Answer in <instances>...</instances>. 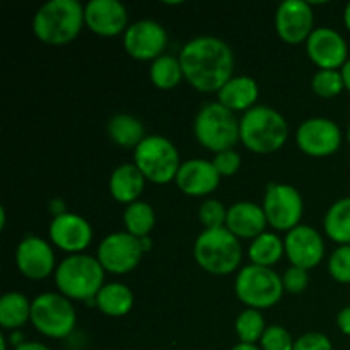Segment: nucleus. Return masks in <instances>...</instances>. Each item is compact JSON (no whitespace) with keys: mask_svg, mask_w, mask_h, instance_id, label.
<instances>
[{"mask_svg":"<svg viewBox=\"0 0 350 350\" xmlns=\"http://www.w3.org/2000/svg\"><path fill=\"white\" fill-rule=\"evenodd\" d=\"M178 60L185 79L197 91L219 92L232 79L234 55L221 38H193L181 48Z\"/></svg>","mask_w":350,"mask_h":350,"instance_id":"1","label":"nucleus"},{"mask_svg":"<svg viewBox=\"0 0 350 350\" xmlns=\"http://www.w3.org/2000/svg\"><path fill=\"white\" fill-rule=\"evenodd\" d=\"M84 24V7L77 0H50L34 14L33 31L41 43L62 46L74 41Z\"/></svg>","mask_w":350,"mask_h":350,"instance_id":"2","label":"nucleus"},{"mask_svg":"<svg viewBox=\"0 0 350 350\" xmlns=\"http://www.w3.org/2000/svg\"><path fill=\"white\" fill-rule=\"evenodd\" d=\"M289 137L286 118L270 106L258 105L239 120V140L255 154H272L284 147Z\"/></svg>","mask_w":350,"mask_h":350,"instance_id":"3","label":"nucleus"},{"mask_svg":"<svg viewBox=\"0 0 350 350\" xmlns=\"http://www.w3.org/2000/svg\"><path fill=\"white\" fill-rule=\"evenodd\" d=\"M55 284L62 296L75 301L96 299L105 286V269L91 255H70L62 260L55 270Z\"/></svg>","mask_w":350,"mask_h":350,"instance_id":"4","label":"nucleus"},{"mask_svg":"<svg viewBox=\"0 0 350 350\" xmlns=\"http://www.w3.org/2000/svg\"><path fill=\"white\" fill-rule=\"evenodd\" d=\"M198 265L212 275H229L239 267L243 250L239 239L228 228L204 229L193 246Z\"/></svg>","mask_w":350,"mask_h":350,"instance_id":"5","label":"nucleus"},{"mask_svg":"<svg viewBox=\"0 0 350 350\" xmlns=\"http://www.w3.org/2000/svg\"><path fill=\"white\" fill-rule=\"evenodd\" d=\"M198 144L211 152L231 150L239 142V122L234 113L221 103H207L202 106L193 123Z\"/></svg>","mask_w":350,"mask_h":350,"instance_id":"6","label":"nucleus"},{"mask_svg":"<svg viewBox=\"0 0 350 350\" xmlns=\"http://www.w3.org/2000/svg\"><path fill=\"white\" fill-rule=\"evenodd\" d=\"M133 161L146 180L156 185H166L176 180L183 164L174 144L163 135H147L133 152Z\"/></svg>","mask_w":350,"mask_h":350,"instance_id":"7","label":"nucleus"},{"mask_svg":"<svg viewBox=\"0 0 350 350\" xmlns=\"http://www.w3.org/2000/svg\"><path fill=\"white\" fill-rule=\"evenodd\" d=\"M238 299L252 310H267L282 299V277L269 267L246 265L234 282Z\"/></svg>","mask_w":350,"mask_h":350,"instance_id":"8","label":"nucleus"},{"mask_svg":"<svg viewBox=\"0 0 350 350\" xmlns=\"http://www.w3.org/2000/svg\"><path fill=\"white\" fill-rule=\"evenodd\" d=\"M31 323L50 338H65L74 332L77 317L70 301L62 294H40L31 303Z\"/></svg>","mask_w":350,"mask_h":350,"instance_id":"9","label":"nucleus"},{"mask_svg":"<svg viewBox=\"0 0 350 350\" xmlns=\"http://www.w3.org/2000/svg\"><path fill=\"white\" fill-rule=\"evenodd\" d=\"M267 222L277 231H287L299 226L304 212L303 197L291 185L269 183L263 198Z\"/></svg>","mask_w":350,"mask_h":350,"instance_id":"10","label":"nucleus"},{"mask_svg":"<svg viewBox=\"0 0 350 350\" xmlns=\"http://www.w3.org/2000/svg\"><path fill=\"white\" fill-rule=\"evenodd\" d=\"M144 255L142 243L139 238L132 236L130 232H113L106 236L98 246L99 263L103 265L105 272L115 273V275H125L137 269Z\"/></svg>","mask_w":350,"mask_h":350,"instance_id":"11","label":"nucleus"},{"mask_svg":"<svg viewBox=\"0 0 350 350\" xmlns=\"http://www.w3.org/2000/svg\"><path fill=\"white\" fill-rule=\"evenodd\" d=\"M296 144L308 156L327 157L340 149L342 132L332 120L310 118L297 129Z\"/></svg>","mask_w":350,"mask_h":350,"instance_id":"12","label":"nucleus"},{"mask_svg":"<svg viewBox=\"0 0 350 350\" xmlns=\"http://www.w3.org/2000/svg\"><path fill=\"white\" fill-rule=\"evenodd\" d=\"M167 44V33L159 23L150 19L130 24L123 34V46L135 60H156L163 55Z\"/></svg>","mask_w":350,"mask_h":350,"instance_id":"13","label":"nucleus"},{"mask_svg":"<svg viewBox=\"0 0 350 350\" xmlns=\"http://www.w3.org/2000/svg\"><path fill=\"white\" fill-rule=\"evenodd\" d=\"M314 14L306 0H284L275 14L277 34L287 44L308 41L313 33Z\"/></svg>","mask_w":350,"mask_h":350,"instance_id":"14","label":"nucleus"},{"mask_svg":"<svg viewBox=\"0 0 350 350\" xmlns=\"http://www.w3.org/2000/svg\"><path fill=\"white\" fill-rule=\"evenodd\" d=\"M306 51L320 70H337L347 64V43L344 36L332 27H317L308 38Z\"/></svg>","mask_w":350,"mask_h":350,"instance_id":"15","label":"nucleus"},{"mask_svg":"<svg viewBox=\"0 0 350 350\" xmlns=\"http://www.w3.org/2000/svg\"><path fill=\"white\" fill-rule=\"evenodd\" d=\"M286 255L293 267L311 270L321 263L325 256V243L320 232L311 226L299 224L291 229L284 239Z\"/></svg>","mask_w":350,"mask_h":350,"instance_id":"16","label":"nucleus"},{"mask_svg":"<svg viewBox=\"0 0 350 350\" xmlns=\"http://www.w3.org/2000/svg\"><path fill=\"white\" fill-rule=\"evenodd\" d=\"M48 234L57 248L70 255L82 253L92 241L91 224L82 215L74 214V212H65L58 217H53Z\"/></svg>","mask_w":350,"mask_h":350,"instance_id":"17","label":"nucleus"},{"mask_svg":"<svg viewBox=\"0 0 350 350\" xmlns=\"http://www.w3.org/2000/svg\"><path fill=\"white\" fill-rule=\"evenodd\" d=\"M19 272L31 280H43L55 270V252L44 239L26 236L16 250Z\"/></svg>","mask_w":350,"mask_h":350,"instance_id":"18","label":"nucleus"},{"mask_svg":"<svg viewBox=\"0 0 350 350\" xmlns=\"http://www.w3.org/2000/svg\"><path fill=\"white\" fill-rule=\"evenodd\" d=\"M84 21L99 36H116L129 29V14L118 0H91L84 7Z\"/></svg>","mask_w":350,"mask_h":350,"instance_id":"19","label":"nucleus"},{"mask_svg":"<svg viewBox=\"0 0 350 350\" xmlns=\"http://www.w3.org/2000/svg\"><path fill=\"white\" fill-rule=\"evenodd\" d=\"M176 185L188 197H205L217 190L221 174L214 163L205 159H190L181 164L176 174Z\"/></svg>","mask_w":350,"mask_h":350,"instance_id":"20","label":"nucleus"},{"mask_svg":"<svg viewBox=\"0 0 350 350\" xmlns=\"http://www.w3.org/2000/svg\"><path fill=\"white\" fill-rule=\"evenodd\" d=\"M267 224L263 207L255 202H238L228 208L226 228L238 239H256L265 232Z\"/></svg>","mask_w":350,"mask_h":350,"instance_id":"21","label":"nucleus"},{"mask_svg":"<svg viewBox=\"0 0 350 350\" xmlns=\"http://www.w3.org/2000/svg\"><path fill=\"white\" fill-rule=\"evenodd\" d=\"M146 187V176L135 164H120L109 178V193L120 204L130 205L139 200Z\"/></svg>","mask_w":350,"mask_h":350,"instance_id":"22","label":"nucleus"},{"mask_svg":"<svg viewBox=\"0 0 350 350\" xmlns=\"http://www.w3.org/2000/svg\"><path fill=\"white\" fill-rule=\"evenodd\" d=\"M258 84L253 77L248 75H238L232 77L221 91L217 92V101L228 109L234 111H248L255 108L258 99Z\"/></svg>","mask_w":350,"mask_h":350,"instance_id":"23","label":"nucleus"},{"mask_svg":"<svg viewBox=\"0 0 350 350\" xmlns=\"http://www.w3.org/2000/svg\"><path fill=\"white\" fill-rule=\"evenodd\" d=\"M96 306L106 317H125L133 308V293L122 282L105 284L96 296Z\"/></svg>","mask_w":350,"mask_h":350,"instance_id":"24","label":"nucleus"},{"mask_svg":"<svg viewBox=\"0 0 350 350\" xmlns=\"http://www.w3.org/2000/svg\"><path fill=\"white\" fill-rule=\"evenodd\" d=\"M108 135L116 146L125 149H137L139 144L146 139V129L142 122L132 115L120 113L108 122Z\"/></svg>","mask_w":350,"mask_h":350,"instance_id":"25","label":"nucleus"},{"mask_svg":"<svg viewBox=\"0 0 350 350\" xmlns=\"http://www.w3.org/2000/svg\"><path fill=\"white\" fill-rule=\"evenodd\" d=\"M31 303L24 294L7 293L0 299V325L5 330H17L31 320Z\"/></svg>","mask_w":350,"mask_h":350,"instance_id":"26","label":"nucleus"},{"mask_svg":"<svg viewBox=\"0 0 350 350\" xmlns=\"http://www.w3.org/2000/svg\"><path fill=\"white\" fill-rule=\"evenodd\" d=\"M325 232L340 246L350 245V197L335 202L323 221Z\"/></svg>","mask_w":350,"mask_h":350,"instance_id":"27","label":"nucleus"},{"mask_svg":"<svg viewBox=\"0 0 350 350\" xmlns=\"http://www.w3.org/2000/svg\"><path fill=\"white\" fill-rule=\"evenodd\" d=\"M286 253V246L284 241L273 232H263L258 238L253 239V243L250 245L248 256L252 260L253 265L260 267H272L277 262H280V258Z\"/></svg>","mask_w":350,"mask_h":350,"instance_id":"28","label":"nucleus"},{"mask_svg":"<svg viewBox=\"0 0 350 350\" xmlns=\"http://www.w3.org/2000/svg\"><path fill=\"white\" fill-rule=\"evenodd\" d=\"M123 224H125L126 232H130L135 238H146L150 234L156 224V214L154 208L147 202L137 200L133 204L126 205L123 212Z\"/></svg>","mask_w":350,"mask_h":350,"instance_id":"29","label":"nucleus"},{"mask_svg":"<svg viewBox=\"0 0 350 350\" xmlns=\"http://www.w3.org/2000/svg\"><path fill=\"white\" fill-rule=\"evenodd\" d=\"M149 75L152 84L163 91L176 88L185 77L180 60L173 55H161L159 58H156L150 65Z\"/></svg>","mask_w":350,"mask_h":350,"instance_id":"30","label":"nucleus"},{"mask_svg":"<svg viewBox=\"0 0 350 350\" xmlns=\"http://www.w3.org/2000/svg\"><path fill=\"white\" fill-rule=\"evenodd\" d=\"M236 335H238L239 342L241 344H253L262 340L263 334H265V320H263L262 313L258 310H245L243 313H239V317L236 318Z\"/></svg>","mask_w":350,"mask_h":350,"instance_id":"31","label":"nucleus"},{"mask_svg":"<svg viewBox=\"0 0 350 350\" xmlns=\"http://www.w3.org/2000/svg\"><path fill=\"white\" fill-rule=\"evenodd\" d=\"M311 89L314 94L323 99H332L345 89L344 77L338 70H318L311 81Z\"/></svg>","mask_w":350,"mask_h":350,"instance_id":"32","label":"nucleus"},{"mask_svg":"<svg viewBox=\"0 0 350 350\" xmlns=\"http://www.w3.org/2000/svg\"><path fill=\"white\" fill-rule=\"evenodd\" d=\"M198 219L204 224L205 229H219L226 228V219H228V208L224 207V204L219 200H205L200 205V211H198Z\"/></svg>","mask_w":350,"mask_h":350,"instance_id":"33","label":"nucleus"},{"mask_svg":"<svg viewBox=\"0 0 350 350\" xmlns=\"http://www.w3.org/2000/svg\"><path fill=\"white\" fill-rule=\"evenodd\" d=\"M328 272L337 282L350 284V245L338 246L328 260Z\"/></svg>","mask_w":350,"mask_h":350,"instance_id":"34","label":"nucleus"},{"mask_svg":"<svg viewBox=\"0 0 350 350\" xmlns=\"http://www.w3.org/2000/svg\"><path fill=\"white\" fill-rule=\"evenodd\" d=\"M294 342L296 340H293L286 328L280 325H272V327H267L265 334L260 340V347L262 350H293Z\"/></svg>","mask_w":350,"mask_h":350,"instance_id":"35","label":"nucleus"},{"mask_svg":"<svg viewBox=\"0 0 350 350\" xmlns=\"http://www.w3.org/2000/svg\"><path fill=\"white\" fill-rule=\"evenodd\" d=\"M282 286L284 291L291 294H301L308 289L310 286V275L308 270L299 269V267H291L284 272L282 275Z\"/></svg>","mask_w":350,"mask_h":350,"instance_id":"36","label":"nucleus"},{"mask_svg":"<svg viewBox=\"0 0 350 350\" xmlns=\"http://www.w3.org/2000/svg\"><path fill=\"white\" fill-rule=\"evenodd\" d=\"M214 166L217 170V173L221 176H232V174L238 173V170L241 167V156H239L236 150H224V152L215 154L214 157Z\"/></svg>","mask_w":350,"mask_h":350,"instance_id":"37","label":"nucleus"},{"mask_svg":"<svg viewBox=\"0 0 350 350\" xmlns=\"http://www.w3.org/2000/svg\"><path fill=\"white\" fill-rule=\"evenodd\" d=\"M293 350H334L330 338L320 332H310L294 342Z\"/></svg>","mask_w":350,"mask_h":350,"instance_id":"38","label":"nucleus"},{"mask_svg":"<svg viewBox=\"0 0 350 350\" xmlns=\"http://www.w3.org/2000/svg\"><path fill=\"white\" fill-rule=\"evenodd\" d=\"M337 325L338 328H340L342 334L349 335L350 337V306L344 308V310L337 314Z\"/></svg>","mask_w":350,"mask_h":350,"instance_id":"39","label":"nucleus"},{"mask_svg":"<svg viewBox=\"0 0 350 350\" xmlns=\"http://www.w3.org/2000/svg\"><path fill=\"white\" fill-rule=\"evenodd\" d=\"M14 350H51L50 347H46L44 344H40V342H23V344L16 345Z\"/></svg>","mask_w":350,"mask_h":350,"instance_id":"40","label":"nucleus"},{"mask_svg":"<svg viewBox=\"0 0 350 350\" xmlns=\"http://www.w3.org/2000/svg\"><path fill=\"white\" fill-rule=\"evenodd\" d=\"M342 77H344V84L345 89L350 92V58L347 60V64L342 67Z\"/></svg>","mask_w":350,"mask_h":350,"instance_id":"41","label":"nucleus"},{"mask_svg":"<svg viewBox=\"0 0 350 350\" xmlns=\"http://www.w3.org/2000/svg\"><path fill=\"white\" fill-rule=\"evenodd\" d=\"M231 350H262V349L256 347V345L253 344H241V342H239V344L234 345Z\"/></svg>","mask_w":350,"mask_h":350,"instance_id":"42","label":"nucleus"},{"mask_svg":"<svg viewBox=\"0 0 350 350\" xmlns=\"http://www.w3.org/2000/svg\"><path fill=\"white\" fill-rule=\"evenodd\" d=\"M140 243H142L144 253L149 252V250L152 248V239H150V236H146V238H140Z\"/></svg>","mask_w":350,"mask_h":350,"instance_id":"43","label":"nucleus"},{"mask_svg":"<svg viewBox=\"0 0 350 350\" xmlns=\"http://www.w3.org/2000/svg\"><path fill=\"white\" fill-rule=\"evenodd\" d=\"M344 23H345V26H347V29L350 31V2L347 3V7H345V12H344Z\"/></svg>","mask_w":350,"mask_h":350,"instance_id":"44","label":"nucleus"},{"mask_svg":"<svg viewBox=\"0 0 350 350\" xmlns=\"http://www.w3.org/2000/svg\"><path fill=\"white\" fill-rule=\"evenodd\" d=\"M5 228V208L0 207V229Z\"/></svg>","mask_w":350,"mask_h":350,"instance_id":"45","label":"nucleus"},{"mask_svg":"<svg viewBox=\"0 0 350 350\" xmlns=\"http://www.w3.org/2000/svg\"><path fill=\"white\" fill-rule=\"evenodd\" d=\"M0 350H7V340L3 335H0Z\"/></svg>","mask_w":350,"mask_h":350,"instance_id":"46","label":"nucleus"},{"mask_svg":"<svg viewBox=\"0 0 350 350\" xmlns=\"http://www.w3.org/2000/svg\"><path fill=\"white\" fill-rule=\"evenodd\" d=\"M347 139H349V144H350V126H349V130H347Z\"/></svg>","mask_w":350,"mask_h":350,"instance_id":"47","label":"nucleus"}]
</instances>
